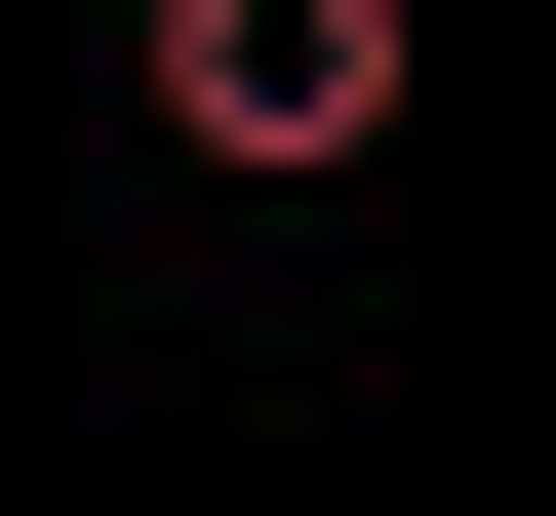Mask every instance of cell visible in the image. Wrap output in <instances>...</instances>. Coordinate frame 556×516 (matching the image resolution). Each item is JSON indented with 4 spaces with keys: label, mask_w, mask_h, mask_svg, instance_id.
I'll return each mask as SVG.
<instances>
[{
    "label": "cell",
    "mask_w": 556,
    "mask_h": 516,
    "mask_svg": "<svg viewBox=\"0 0 556 516\" xmlns=\"http://www.w3.org/2000/svg\"><path fill=\"white\" fill-rule=\"evenodd\" d=\"M160 160L358 199V160H397V0H160Z\"/></svg>",
    "instance_id": "1"
}]
</instances>
